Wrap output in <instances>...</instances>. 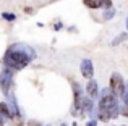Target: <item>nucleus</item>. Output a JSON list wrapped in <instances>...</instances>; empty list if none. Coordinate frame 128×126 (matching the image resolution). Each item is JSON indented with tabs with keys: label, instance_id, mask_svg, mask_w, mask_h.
Instances as JSON below:
<instances>
[{
	"label": "nucleus",
	"instance_id": "obj_14",
	"mask_svg": "<svg viewBox=\"0 0 128 126\" xmlns=\"http://www.w3.org/2000/svg\"><path fill=\"white\" fill-rule=\"evenodd\" d=\"M100 3H102V8H106V10L112 8V0H100Z\"/></svg>",
	"mask_w": 128,
	"mask_h": 126
},
{
	"label": "nucleus",
	"instance_id": "obj_15",
	"mask_svg": "<svg viewBox=\"0 0 128 126\" xmlns=\"http://www.w3.org/2000/svg\"><path fill=\"white\" fill-rule=\"evenodd\" d=\"M3 19H6V21H15L16 19V16L15 15H12V13H3Z\"/></svg>",
	"mask_w": 128,
	"mask_h": 126
},
{
	"label": "nucleus",
	"instance_id": "obj_20",
	"mask_svg": "<svg viewBox=\"0 0 128 126\" xmlns=\"http://www.w3.org/2000/svg\"><path fill=\"white\" fill-rule=\"evenodd\" d=\"M0 126H3V117H0Z\"/></svg>",
	"mask_w": 128,
	"mask_h": 126
},
{
	"label": "nucleus",
	"instance_id": "obj_1",
	"mask_svg": "<svg viewBox=\"0 0 128 126\" xmlns=\"http://www.w3.org/2000/svg\"><path fill=\"white\" fill-rule=\"evenodd\" d=\"M36 58V52L32 47L24 44H15L5 52L3 63L12 69H23Z\"/></svg>",
	"mask_w": 128,
	"mask_h": 126
},
{
	"label": "nucleus",
	"instance_id": "obj_19",
	"mask_svg": "<svg viewBox=\"0 0 128 126\" xmlns=\"http://www.w3.org/2000/svg\"><path fill=\"white\" fill-rule=\"evenodd\" d=\"M86 126H96V121H94V120H92V121H88Z\"/></svg>",
	"mask_w": 128,
	"mask_h": 126
},
{
	"label": "nucleus",
	"instance_id": "obj_9",
	"mask_svg": "<svg viewBox=\"0 0 128 126\" xmlns=\"http://www.w3.org/2000/svg\"><path fill=\"white\" fill-rule=\"evenodd\" d=\"M8 104V108H10V112H12V117L15 118V117H20V110H18V105H16V100H15V95L13 97H10V100L6 102Z\"/></svg>",
	"mask_w": 128,
	"mask_h": 126
},
{
	"label": "nucleus",
	"instance_id": "obj_18",
	"mask_svg": "<svg viewBox=\"0 0 128 126\" xmlns=\"http://www.w3.org/2000/svg\"><path fill=\"white\" fill-rule=\"evenodd\" d=\"M24 11L29 13V15H31V13H34V11H32V8H29V6H28V8H24Z\"/></svg>",
	"mask_w": 128,
	"mask_h": 126
},
{
	"label": "nucleus",
	"instance_id": "obj_21",
	"mask_svg": "<svg viewBox=\"0 0 128 126\" xmlns=\"http://www.w3.org/2000/svg\"><path fill=\"white\" fill-rule=\"evenodd\" d=\"M126 28H128V18H126Z\"/></svg>",
	"mask_w": 128,
	"mask_h": 126
},
{
	"label": "nucleus",
	"instance_id": "obj_3",
	"mask_svg": "<svg viewBox=\"0 0 128 126\" xmlns=\"http://www.w3.org/2000/svg\"><path fill=\"white\" fill-rule=\"evenodd\" d=\"M12 86H13V71H12V68L5 66L3 71L0 73V87H2V92L5 95H10Z\"/></svg>",
	"mask_w": 128,
	"mask_h": 126
},
{
	"label": "nucleus",
	"instance_id": "obj_13",
	"mask_svg": "<svg viewBox=\"0 0 128 126\" xmlns=\"http://www.w3.org/2000/svg\"><path fill=\"white\" fill-rule=\"evenodd\" d=\"M126 37H128V34H120V36H118V39H115V41L112 42V45H117V44H120V42H123Z\"/></svg>",
	"mask_w": 128,
	"mask_h": 126
},
{
	"label": "nucleus",
	"instance_id": "obj_7",
	"mask_svg": "<svg viewBox=\"0 0 128 126\" xmlns=\"http://www.w3.org/2000/svg\"><path fill=\"white\" fill-rule=\"evenodd\" d=\"M92 100H91V97H83V104H81V113H92Z\"/></svg>",
	"mask_w": 128,
	"mask_h": 126
},
{
	"label": "nucleus",
	"instance_id": "obj_12",
	"mask_svg": "<svg viewBox=\"0 0 128 126\" xmlns=\"http://www.w3.org/2000/svg\"><path fill=\"white\" fill-rule=\"evenodd\" d=\"M86 6H89V8L96 10V8H102V3H100V0H83Z\"/></svg>",
	"mask_w": 128,
	"mask_h": 126
},
{
	"label": "nucleus",
	"instance_id": "obj_11",
	"mask_svg": "<svg viewBox=\"0 0 128 126\" xmlns=\"http://www.w3.org/2000/svg\"><path fill=\"white\" fill-rule=\"evenodd\" d=\"M0 115H2L3 118H13V117H12V112H10L8 104H6V102H0Z\"/></svg>",
	"mask_w": 128,
	"mask_h": 126
},
{
	"label": "nucleus",
	"instance_id": "obj_4",
	"mask_svg": "<svg viewBox=\"0 0 128 126\" xmlns=\"http://www.w3.org/2000/svg\"><path fill=\"white\" fill-rule=\"evenodd\" d=\"M125 84L126 82L123 81V78L118 73H114V74L110 76V89L114 91L115 95H123V92H125Z\"/></svg>",
	"mask_w": 128,
	"mask_h": 126
},
{
	"label": "nucleus",
	"instance_id": "obj_17",
	"mask_svg": "<svg viewBox=\"0 0 128 126\" xmlns=\"http://www.w3.org/2000/svg\"><path fill=\"white\" fill-rule=\"evenodd\" d=\"M28 126H41V123H39V121H36V120H29L28 121Z\"/></svg>",
	"mask_w": 128,
	"mask_h": 126
},
{
	"label": "nucleus",
	"instance_id": "obj_8",
	"mask_svg": "<svg viewBox=\"0 0 128 126\" xmlns=\"http://www.w3.org/2000/svg\"><path fill=\"white\" fill-rule=\"evenodd\" d=\"M122 99H123V105H122V115L128 118V82L125 84V92H123Z\"/></svg>",
	"mask_w": 128,
	"mask_h": 126
},
{
	"label": "nucleus",
	"instance_id": "obj_6",
	"mask_svg": "<svg viewBox=\"0 0 128 126\" xmlns=\"http://www.w3.org/2000/svg\"><path fill=\"white\" fill-rule=\"evenodd\" d=\"M73 86V95H75V108H78L81 112V104H83V97H81V87L80 84H76L75 81H72Z\"/></svg>",
	"mask_w": 128,
	"mask_h": 126
},
{
	"label": "nucleus",
	"instance_id": "obj_16",
	"mask_svg": "<svg viewBox=\"0 0 128 126\" xmlns=\"http://www.w3.org/2000/svg\"><path fill=\"white\" fill-rule=\"evenodd\" d=\"M114 15H115V11H114L112 8H110V10H107V13H104V19H110Z\"/></svg>",
	"mask_w": 128,
	"mask_h": 126
},
{
	"label": "nucleus",
	"instance_id": "obj_5",
	"mask_svg": "<svg viewBox=\"0 0 128 126\" xmlns=\"http://www.w3.org/2000/svg\"><path fill=\"white\" fill-rule=\"evenodd\" d=\"M80 69H81V74L84 76V78H92V74H94V66H92V62L91 60H83L81 62V66H80Z\"/></svg>",
	"mask_w": 128,
	"mask_h": 126
},
{
	"label": "nucleus",
	"instance_id": "obj_10",
	"mask_svg": "<svg viewBox=\"0 0 128 126\" xmlns=\"http://www.w3.org/2000/svg\"><path fill=\"white\" fill-rule=\"evenodd\" d=\"M86 91H88V94H89V97L92 99V97H96L97 95V82L94 81V79H91L89 82H88V86H86Z\"/></svg>",
	"mask_w": 128,
	"mask_h": 126
},
{
	"label": "nucleus",
	"instance_id": "obj_2",
	"mask_svg": "<svg viewBox=\"0 0 128 126\" xmlns=\"http://www.w3.org/2000/svg\"><path fill=\"white\" fill-rule=\"evenodd\" d=\"M120 112L117 95L114 94L112 89H104L100 92V102H99V120L109 121L110 118H115Z\"/></svg>",
	"mask_w": 128,
	"mask_h": 126
}]
</instances>
